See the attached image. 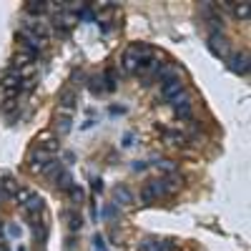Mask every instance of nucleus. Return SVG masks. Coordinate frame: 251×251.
Returning a JSON list of instances; mask_svg holds the SVG:
<instances>
[{
    "instance_id": "nucleus-15",
    "label": "nucleus",
    "mask_w": 251,
    "mask_h": 251,
    "mask_svg": "<svg viewBox=\"0 0 251 251\" xmlns=\"http://www.w3.org/2000/svg\"><path fill=\"white\" fill-rule=\"evenodd\" d=\"M35 196H38V194H35V188H30V186H23V188H20V186H18V191H15L13 199H15L20 206H28Z\"/></svg>"
},
{
    "instance_id": "nucleus-5",
    "label": "nucleus",
    "mask_w": 251,
    "mask_h": 251,
    "mask_svg": "<svg viewBox=\"0 0 251 251\" xmlns=\"http://www.w3.org/2000/svg\"><path fill=\"white\" fill-rule=\"evenodd\" d=\"M33 146H35V149H40V151H46V153H50V156H55L60 143H58V136L53 131H43L40 136H35Z\"/></svg>"
},
{
    "instance_id": "nucleus-25",
    "label": "nucleus",
    "mask_w": 251,
    "mask_h": 251,
    "mask_svg": "<svg viewBox=\"0 0 251 251\" xmlns=\"http://www.w3.org/2000/svg\"><path fill=\"white\" fill-rule=\"evenodd\" d=\"M0 251H10V249H8V244H5V241H0Z\"/></svg>"
},
{
    "instance_id": "nucleus-19",
    "label": "nucleus",
    "mask_w": 251,
    "mask_h": 251,
    "mask_svg": "<svg viewBox=\"0 0 251 251\" xmlns=\"http://www.w3.org/2000/svg\"><path fill=\"white\" fill-rule=\"evenodd\" d=\"M88 91H91L93 96H100V93H106V88H103V78H100L98 73L88 78Z\"/></svg>"
},
{
    "instance_id": "nucleus-16",
    "label": "nucleus",
    "mask_w": 251,
    "mask_h": 251,
    "mask_svg": "<svg viewBox=\"0 0 251 251\" xmlns=\"http://www.w3.org/2000/svg\"><path fill=\"white\" fill-rule=\"evenodd\" d=\"M66 194H68V199H71V203H73V206H80L83 201H86V188L78 186V183H73Z\"/></svg>"
},
{
    "instance_id": "nucleus-8",
    "label": "nucleus",
    "mask_w": 251,
    "mask_h": 251,
    "mask_svg": "<svg viewBox=\"0 0 251 251\" xmlns=\"http://www.w3.org/2000/svg\"><path fill=\"white\" fill-rule=\"evenodd\" d=\"M183 83L181 80H174V83H166V86H161V100L166 103H176L181 96H183Z\"/></svg>"
},
{
    "instance_id": "nucleus-7",
    "label": "nucleus",
    "mask_w": 251,
    "mask_h": 251,
    "mask_svg": "<svg viewBox=\"0 0 251 251\" xmlns=\"http://www.w3.org/2000/svg\"><path fill=\"white\" fill-rule=\"evenodd\" d=\"M163 143L169 149H181V146L188 143V133L178 131V128H163Z\"/></svg>"
},
{
    "instance_id": "nucleus-20",
    "label": "nucleus",
    "mask_w": 251,
    "mask_h": 251,
    "mask_svg": "<svg viewBox=\"0 0 251 251\" xmlns=\"http://www.w3.org/2000/svg\"><path fill=\"white\" fill-rule=\"evenodd\" d=\"M228 8H234V15H236V18L249 20V10H251V5H249V3H231Z\"/></svg>"
},
{
    "instance_id": "nucleus-2",
    "label": "nucleus",
    "mask_w": 251,
    "mask_h": 251,
    "mask_svg": "<svg viewBox=\"0 0 251 251\" xmlns=\"http://www.w3.org/2000/svg\"><path fill=\"white\" fill-rule=\"evenodd\" d=\"M208 48L216 58H228L231 55V43H228V38L224 33H208Z\"/></svg>"
},
{
    "instance_id": "nucleus-9",
    "label": "nucleus",
    "mask_w": 251,
    "mask_h": 251,
    "mask_svg": "<svg viewBox=\"0 0 251 251\" xmlns=\"http://www.w3.org/2000/svg\"><path fill=\"white\" fill-rule=\"evenodd\" d=\"M174 116L178 121H194V108L191 103H188V93H183L176 103H174Z\"/></svg>"
},
{
    "instance_id": "nucleus-24",
    "label": "nucleus",
    "mask_w": 251,
    "mask_h": 251,
    "mask_svg": "<svg viewBox=\"0 0 251 251\" xmlns=\"http://www.w3.org/2000/svg\"><path fill=\"white\" fill-rule=\"evenodd\" d=\"M10 234H13V236H20V226H18V224H10Z\"/></svg>"
},
{
    "instance_id": "nucleus-22",
    "label": "nucleus",
    "mask_w": 251,
    "mask_h": 251,
    "mask_svg": "<svg viewBox=\"0 0 251 251\" xmlns=\"http://www.w3.org/2000/svg\"><path fill=\"white\" fill-rule=\"evenodd\" d=\"M83 80H86V73H83L80 68H75L73 75H71V83H83Z\"/></svg>"
},
{
    "instance_id": "nucleus-12",
    "label": "nucleus",
    "mask_w": 251,
    "mask_h": 251,
    "mask_svg": "<svg viewBox=\"0 0 251 251\" xmlns=\"http://www.w3.org/2000/svg\"><path fill=\"white\" fill-rule=\"evenodd\" d=\"M73 128V116L71 113H58L55 116V136H68Z\"/></svg>"
},
{
    "instance_id": "nucleus-11",
    "label": "nucleus",
    "mask_w": 251,
    "mask_h": 251,
    "mask_svg": "<svg viewBox=\"0 0 251 251\" xmlns=\"http://www.w3.org/2000/svg\"><path fill=\"white\" fill-rule=\"evenodd\" d=\"M53 186L58 188V191H68V188L73 186V176L68 169H63V166H58V169L53 171Z\"/></svg>"
},
{
    "instance_id": "nucleus-23",
    "label": "nucleus",
    "mask_w": 251,
    "mask_h": 251,
    "mask_svg": "<svg viewBox=\"0 0 251 251\" xmlns=\"http://www.w3.org/2000/svg\"><path fill=\"white\" fill-rule=\"evenodd\" d=\"M111 113H113V116H123V113H126V108H123V106H113V108H111Z\"/></svg>"
},
{
    "instance_id": "nucleus-10",
    "label": "nucleus",
    "mask_w": 251,
    "mask_h": 251,
    "mask_svg": "<svg viewBox=\"0 0 251 251\" xmlns=\"http://www.w3.org/2000/svg\"><path fill=\"white\" fill-rule=\"evenodd\" d=\"M63 221H66V226H68V231L71 234H80V228H83V216H80V211H75V208H66L63 211Z\"/></svg>"
},
{
    "instance_id": "nucleus-6",
    "label": "nucleus",
    "mask_w": 251,
    "mask_h": 251,
    "mask_svg": "<svg viewBox=\"0 0 251 251\" xmlns=\"http://www.w3.org/2000/svg\"><path fill=\"white\" fill-rule=\"evenodd\" d=\"M226 60H228V68H231L236 75H249V50H236Z\"/></svg>"
},
{
    "instance_id": "nucleus-26",
    "label": "nucleus",
    "mask_w": 251,
    "mask_h": 251,
    "mask_svg": "<svg viewBox=\"0 0 251 251\" xmlns=\"http://www.w3.org/2000/svg\"><path fill=\"white\" fill-rule=\"evenodd\" d=\"M18 251H25V249H23V246H20V249H18Z\"/></svg>"
},
{
    "instance_id": "nucleus-1",
    "label": "nucleus",
    "mask_w": 251,
    "mask_h": 251,
    "mask_svg": "<svg viewBox=\"0 0 251 251\" xmlns=\"http://www.w3.org/2000/svg\"><path fill=\"white\" fill-rule=\"evenodd\" d=\"M181 188V181L176 176H163V178H151L149 183H143L141 188V203L143 206H151L153 201L163 199V196H171Z\"/></svg>"
},
{
    "instance_id": "nucleus-21",
    "label": "nucleus",
    "mask_w": 251,
    "mask_h": 251,
    "mask_svg": "<svg viewBox=\"0 0 251 251\" xmlns=\"http://www.w3.org/2000/svg\"><path fill=\"white\" fill-rule=\"evenodd\" d=\"M100 78H103V88H106L108 93H111V91H116V73H113V71H106Z\"/></svg>"
},
{
    "instance_id": "nucleus-17",
    "label": "nucleus",
    "mask_w": 251,
    "mask_h": 251,
    "mask_svg": "<svg viewBox=\"0 0 251 251\" xmlns=\"http://www.w3.org/2000/svg\"><path fill=\"white\" fill-rule=\"evenodd\" d=\"M48 8H50V3H38V0H28V3H25V10L30 15H46Z\"/></svg>"
},
{
    "instance_id": "nucleus-18",
    "label": "nucleus",
    "mask_w": 251,
    "mask_h": 251,
    "mask_svg": "<svg viewBox=\"0 0 251 251\" xmlns=\"http://www.w3.org/2000/svg\"><path fill=\"white\" fill-rule=\"evenodd\" d=\"M161 246H163L161 239H156V236H146V239L138 244V251H158Z\"/></svg>"
},
{
    "instance_id": "nucleus-3",
    "label": "nucleus",
    "mask_w": 251,
    "mask_h": 251,
    "mask_svg": "<svg viewBox=\"0 0 251 251\" xmlns=\"http://www.w3.org/2000/svg\"><path fill=\"white\" fill-rule=\"evenodd\" d=\"M23 30L38 40L40 48H43V46L48 43V38H50V25H46L43 20H28V23L23 25Z\"/></svg>"
},
{
    "instance_id": "nucleus-13",
    "label": "nucleus",
    "mask_w": 251,
    "mask_h": 251,
    "mask_svg": "<svg viewBox=\"0 0 251 251\" xmlns=\"http://www.w3.org/2000/svg\"><path fill=\"white\" fill-rule=\"evenodd\" d=\"M113 199H116V203H121V206H131V203H133V194L128 191V186H126V183H118V186L113 188Z\"/></svg>"
},
{
    "instance_id": "nucleus-4",
    "label": "nucleus",
    "mask_w": 251,
    "mask_h": 251,
    "mask_svg": "<svg viewBox=\"0 0 251 251\" xmlns=\"http://www.w3.org/2000/svg\"><path fill=\"white\" fill-rule=\"evenodd\" d=\"M75 103H78V93L73 91V86H66L58 96V113H71L73 116Z\"/></svg>"
},
{
    "instance_id": "nucleus-14",
    "label": "nucleus",
    "mask_w": 251,
    "mask_h": 251,
    "mask_svg": "<svg viewBox=\"0 0 251 251\" xmlns=\"http://www.w3.org/2000/svg\"><path fill=\"white\" fill-rule=\"evenodd\" d=\"M33 60H35V53H30V50H18L15 55H13V66L15 68H30L33 66Z\"/></svg>"
}]
</instances>
